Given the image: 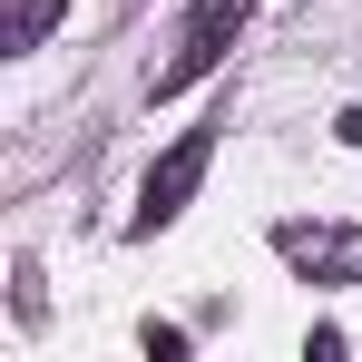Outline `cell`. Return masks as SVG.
<instances>
[{"label":"cell","mask_w":362,"mask_h":362,"mask_svg":"<svg viewBox=\"0 0 362 362\" xmlns=\"http://www.w3.org/2000/svg\"><path fill=\"white\" fill-rule=\"evenodd\" d=\"M245 20H255V0H196V10H186V30H177V59L157 69L147 88H157V98H177V88H196L206 69H216L226 49H235V30H245Z\"/></svg>","instance_id":"obj_1"},{"label":"cell","mask_w":362,"mask_h":362,"mask_svg":"<svg viewBox=\"0 0 362 362\" xmlns=\"http://www.w3.org/2000/svg\"><path fill=\"white\" fill-rule=\"evenodd\" d=\"M206 157H216V127H186L177 147L147 167V186H137V235H157V226H177V216H186V196L206 186Z\"/></svg>","instance_id":"obj_2"},{"label":"cell","mask_w":362,"mask_h":362,"mask_svg":"<svg viewBox=\"0 0 362 362\" xmlns=\"http://www.w3.org/2000/svg\"><path fill=\"white\" fill-rule=\"evenodd\" d=\"M274 255H284L294 274H313V284H362V235L353 226H303V216H284V226H274Z\"/></svg>","instance_id":"obj_3"},{"label":"cell","mask_w":362,"mask_h":362,"mask_svg":"<svg viewBox=\"0 0 362 362\" xmlns=\"http://www.w3.org/2000/svg\"><path fill=\"white\" fill-rule=\"evenodd\" d=\"M59 30V0H10V30H0V49H40Z\"/></svg>","instance_id":"obj_4"},{"label":"cell","mask_w":362,"mask_h":362,"mask_svg":"<svg viewBox=\"0 0 362 362\" xmlns=\"http://www.w3.org/2000/svg\"><path fill=\"white\" fill-rule=\"evenodd\" d=\"M137 343H147V362H177V353H186V333H177V323H147Z\"/></svg>","instance_id":"obj_5"},{"label":"cell","mask_w":362,"mask_h":362,"mask_svg":"<svg viewBox=\"0 0 362 362\" xmlns=\"http://www.w3.org/2000/svg\"><path fill=\"white\" fill-rule=\"evenodd\" d=\"M333 137H343V147H362V108H343V118H333Z\"/></svg>","instance_id":"obj_6"}]
</instances>
